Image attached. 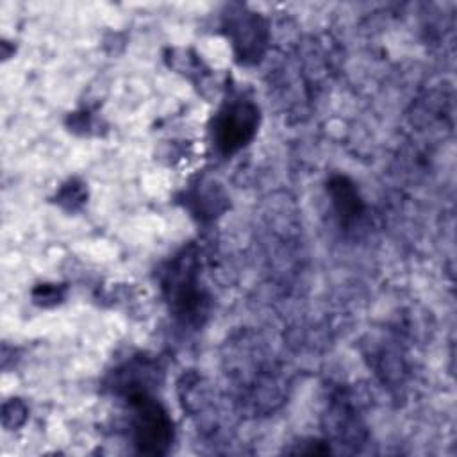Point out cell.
Returning <instances> with one entry per match:
<instances>
[{
    "mask_svg": "<svg viewBox=\"0 0 457 457\" xmlns=\"http://www.w3.org/2000/svg\"><path fill=\"white\" fill-rule=\"evenodd\" d=\"M162 295L173 316L184 325H202L207 316L209 296L200 278V257L189 245L175 253L159 273Z\"/></svg>",
    "mask_w": 457,
    "mask_h": 457,
    "instance_id": "1",
    "label": "cell"
},
{
    "mask_svg": "<svg viewBox=\"0 0 457 457\" xmlns=\"http://www.w3.org/2000/svg\"><path fill=\"white\" fill-rule=\"evenodd\" d=\"M130 409V436L136 448L148 455H164L173 443V421L152 393L125 398Z\"/></svg>",
    "mask_w": 457,
    "mask_h": 457,
    "instance_id": "2",
    "label": "cell"
},
{
    "mask_svg": "<svg viewBox=\"0 0 457 457\" xmlns=\"http://www.w3.org/2000/svg\"><path fill=\"white\" fill-rule=\"evenodd\" d=\"M261 112L255 102L245 95L227 98L212 120V143L221 155H232L245 148L257 134Z\"/></svg>",
    "mask_w": 457,
    "mask_h": 457,
    "instance_id": "3",
    "label": "cell"
},
{
    "mask_svg": "<svg viewBox=\"0 0 457 457\" xmlns=\"http://www.w3.org/2000/svg\"><path fill=\"white\" fill-rule=\"evenodd\" d=\"M223 30L230 39L239 62L255 64L266 52L270 30L266 20L245 5H228L223 14Z\"/></svg>",
    "mask_w": 457,
    "mask_h": 457,
    "instance_id": "4",
    "label": "cell"
},
{
    "mask_svg": "<svg viewBox=\"0 0 457 457\" xmlns=\"http://www.w3.org/2000/svg\"><path fill=\"white\" fill-rule=\"evenodd\" d=\"M157 364L148 357H132L112 371L109 378V387L114 391V395L121 398H129L139 393H150L154 384L157 382Z\"/></svg>",
    "mask_w": 457,
    "mask_h": 457,
    "instance_id": "5",
    "label": "cell"
},
{
    "mask_svg": "<svg viewBox=\"0 0 457 457\" xmlns=\"http://www.w3.org/2000/svg\"><path fill=\"white\" fill-rule=\"evenodd\" d=\"M325 418H327L325 430L337 445L352 446V450H355L359 445H362L364 425L359 420L355 409L352 407V403L346 396H336L330 402Z\"/></svg>",
    "mask_w": 457,
    "mask_h": 457,
    "instance_id": "6",
    "label": "cell"
},
{
    "mask_svg": "<svg viewBox=\"0 0 457 457\" xmlns=\"http://www.w3.org/2000/svg\"><path fill=\"white\" fill-rule=\"evenodd\" d=\"M327 191L330 195V202L341 225L353 223L364 211L362 198L355 184L345 175H334L327 182Z\"/></svg>",
    "mask_w": 457,
    "mask_h": 457,
    "instance_id": "7",
    "label": "cell"
},
{
    "mask_svg": "<svg viewBox=\"0 0 457 457\" xmlns=\"http://www.w3.org/2000/svg\"><path fill=\"white\" fill-rule=\"evenodd\" d=\"M200 187L193 189L187 195V204H191V211L205 220V218H212L218 212H221L225 209V196L221 195L220 189H216V184H198Z\"/></svg>",
    "mask_w": 457,
    "mask_h": 457,
    "instance_id": "8",
    "label": "cell"
},
{
    "mask_svg": "<svg viewBox=\"0 0 457 457\" xmlns=\"http://www.w3.org/2000/svg\"><path fill=\"white\" fill-rule=\"evenodd\" d=\"M86 198H87V189H86L84 182H80L77 179H70L68 182H64L55 195V202L66 211L80 209L84 205Z\"/></svg>",
    "mask_w": 457,
    "mask_h": 457,
    "instance_id": "9",
    "label": "cell"
},
{
    "mask_svg": "<svg viewBox=\"0 0 457 457\" xmlns=\"http://www.w3.org/2000/svg\"><path fill=\"white\" fill-rule=\"evenodd\" d=\"M66 286L61 284H39L32 289V300L34 303L41 307H52L64 300Z\"/></svg>",
    "mask_w": 457,
    "mask_h": 457,
    "instance_id": "10",
    "label": "cell"
},
{
    "mask_svg": "<svg viewBox=\"0 0 457 457\" xmlns=\"http://www.w3.org/2000/svg\"><path fill=\"white\" fill-rule=\"evenodd\" d=\"M27 405L18 400V398H11L9 402L4 403V427L5 428H18L20 425H23V421L27 420Z\"/></svg>",
    "mask_w": 457,
    "mask_h": 457,
    "instance_id": "11",
    "label": "cell"
}]
</instances>
